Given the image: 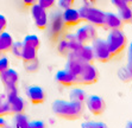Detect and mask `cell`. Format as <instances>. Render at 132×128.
<instances>
[{"mask_svg": "<svg viewBox=\"0 0 132 128\" xmlns=\"http://www.w3.org/2000/svg\"><path fill=\"white\" fill-rule=\"evenodd\" d=\"M52 113L63 120H79L82 117L85 112V103L75 102V101H65V100H56L51 106Z\"/></svg>", "mask_w": 132, "mask_h": 128, "instance_id": "6da1fadb", "label": "cell"}, {"mask_svg": "<svg viewBox=\"0 0 132 128\" xmlns=\"http://www.w3.org/2000/svg\"><path fill=\"white\" fill-rule=\"evenodd\" d=\"M106 43L112 56L118 57L127 48V37L123 30H111L107 34Z\"/></svg>", "mask_w": 132, "mask_h": 128, "instance_id": "7a4b0ae2", "label": "cell"}, {"mask_svg": "<svg viewBox=\"0 0 132 128\" xmlns=\"http://www.w3.org/2000/svg\"><path fill=\"white\" fill-rule=\"evenodd\" d=\"M79 11H80L82 20L87 21L88 24L94 25L95 28H105V15H106V13L102 12L101 10L93 7L92 5H83Z\"/></svg>", "mask_w": 132, "mask_h": 128, "instance_id": "3957f363", "label": "cell"}, {"mask_svg": "<svg viewBox=\"0 0 132 128\" xmlns=\"http://www.w3.org/2000/svg\"><path fill=\"white\" fill-rule=\"evenodd\" d=\"M92 48H93V52H94V57L100 63H107L113 58L110 49H108L106 39H102V38L94 39L92 42Z\"/></svg>", "mask_w": 132, "mask_h": 128, "instance_id": "277c9868", "label": "cell"}, {"mask_svg": "<svg viewBox=\"0 0 132 128\" xmlns=\"http://www.w3.org/2000/svg\"><path fill=\"white\" fill-rule=\"evenodd\" d=\"M99 70L98 68L93 63H85L82 68V71L77 77L79 84H85V85H92L95 84L99 81Z\"/></svg>", "mask_w": 132, "mask_h": 128, "instance_id": "5b68a950", "label": "cell"}, {"mask_svg": "<svg viewBox=\"0 0 132 128\" xmlns=\"http://www.w3.org/2000/svg\"><path fill=\"white\" fill-rule=\"evenodd\" d=\"M6 96H7V101H9L10 104V110H11V114L15 115V114H20L25 112V101L22 96H19L18 90H10L6 92Z\"/></svg>", "mask_w": 132, "mask_h": 128, "instance_id": "8992f818", "label": "cell"}, {"mask_svg": "<svg viewBox=\"0 0 132 128\" xmlns=\"http://www.w3.org/2000/svg\"><path fill=\"white\" fill-rule=\"evenodd\" d=\"M85 104H86L87 109L89 110V113L94 116H100L106 110V102H105L104 98L98 96V95L87 96Z\"/></svg>", "mask_w": 132, "mask_h": 128, "instance_id": "52a82bcc", "label": "cell"}, {"mask_svg": "<svg viewBox=\"0 0 132 128\" xmlns=\"http://www.w3.org/2000/svg\"><path fill=\"white\" fill-rule=\"evenodd\" d=\"M75 37L76 39L81 43V44H89L92 43L94 39L98 38V30L94 25L92 24H88V25H85L82 28L77 29L76 33H75Z\"/></svg>", "mask_w": 132, "mask_h": 128, "instance_id": "ba28073f", "label": "cell"}, {"mask_svg": "<svg viewBox=\"0 0 132 128\" xmlns=\"http://www.w3.org/2000/svg\"><path fill=\"white\" fill-rule=\"evenodd\" d=\"M0 81L3 83L4 88L6 89V92L15 90L17 85L19 83V75L14 69L9 68V69H6L5 71L0 74Z\"/></svg>", "mask_w": 132, "mask_h": 128, "instance_id": "9c48e42d", "label": "cell"}, {"mask_svg": "<svg viewBox=\"0 0 132 128\" xmlns=\"http://www.w3.org/2000/svg\"><path fill=\"white\" fill-rule=\"evenodd\" d=\"M31 15L34 19V23L39 30H44L48 26V13L46 10L43 8L39 4H34L31 6Z\"/></svg>", "mask_w": 132, "mask_h": 128, "instance_id": "30bf717a", "label": "cell"}, {"mask_svg": "<svg viewBox=\"0 0 132 128\" xmlns=\"http://www.w3.org/2000/svg\"><path fill=\"white\" fill-rule=\"evenodd\" d=\"M83 64L85 63L79 58V56L76 55V52L75 51L69 52V55L67 56V64H65V69L68 71H70L74 76L79 77V75L82 71Z\"/></svg>", "mask_w": 132, "mask_h": 128, "instance_id": "8fae6325", "label": "cell"}, {"mask_svg": "<svg viewBox=\"0 0 132 128\" xmlns=\"http://www.w3.org/2000/svg\"><path fill=\"white\" fill-rule=\"evenodd\" d=\"M62 20L64 23L65 26H69V28H73V26H76L82 21L81 18L80 11L76 8H73V7H68V8L63 10V13H62Z\"/></svg>", "mask_w": 132, "mask_h": 128, "instance_id": "7c38bea8", "label": "cell"}, {"mask_svg": "<svg viewBox=\"0 0 132 128\" xmlns=\"http://www.w3.org/2000/svg\"><path fill=\"white\" fill-rule=\"evenodd\" d=\"M55 79L59 84H61L62 87H65V88H69V87L79 84L77 77L74 76L73 74H71L70 71H68L67 69L57 71L55 75Z\"/></svg>", "mask_w": 132, "mask_h": 128, "instance_id": "4fadbf2b", "label": "cell"}, {"mask_svg": "<svg viewBox=\"0 0 132 128\" xmlns=\"http://www.w3.org/2000/svg\"><path fill=\"white\" fill-rule=\"evenodd\" d=\"M26 97L32 104H42L45 101V92L39 85H31L26 89Z\"/></svg>", "mask_w": 132, "mask_h": 128, "instance_id": "5bb4252c", "label": "cell"}, {"mask_svg": "<svg viewBox=\"0 0 132 128\" xmlns=\"http://www.w3.org/2000/svg\"><path fill=\"white\" fill-rule=\"evenodd\" d=\"M124 26V21L120 19L118 13L107 12L105 15V28L106 30H121Z\"/></svg>", "mask_w": 132, "mask_h": 128, "instance_id": "9a60e30c", "label": "cell"}, {"mask_svg": "<svg viewBox=\"0 0 132 128\" xmlns=\"http://www.w3.org/2000/svg\"><path fill=\"white\" fill-rule=\"evenodd\" d=\"M75 52H76V55L79 56V58H80L83 63H93V62L95 61L93 48H92V45H89V44H83V45H81L77 50H75Z\"/></svg>", "mask_w": 132, "mask_h": 128, "instance_id": "2e32d148", "label": "cell"}, {"mask_svg": "<svg viewBox=\"0 0 132 128\" xmlns=\"http://www.w3.org/2000/svg\"><path fill=\"white\" fill-rule=\"evenodd\" d=\"M13 38L12 36L4 31L3 33H0V51L1 52H9L13 45Z\"/></svg>", "mask_w": 132, "mask_h": 128, "instance_id": "e0dca14e", "label": "cell"}, {"mask_svg": "<svg viewBox=\"0 0 132 128\" xmlns=\"http://www.w3.org/2000/svg\"><path fill=\"white\" fill-rule=\"evenodd\" d=\"M13 128H30V120L24 113L15 114L12 121Z\"/></svg>", "mask_w": 132, "mask_h": 128, "instance_id": "ac0fdd59", "label": "cell"}, {"mask_svg": "<svg viewBox=\"0 0 132 128\" xmlns=\"http://www.w3.org/2000/svg\"><path fill=\"white\" fill-rule=\"evenodd\" d=\"M87 93L80 88H73L69 93V97L71 101H75V102H80V103H85L87 100Z\"/></svg>", "mask_w": 132, "mask_h": 128, "instance_id": "d6986e66", "label": "cell"}, {"mask_svg": "<svg viewBox=\"0 0 132 128\" xmlns=\"http://www.w3.org/2000/svg\"><path fill=\"white\" fill-rule=\"evenodd\" d=\"M118 15L120 17V19L124 21V24L126 23H131L132 20V8L130 6V4H126L124 6L118 8Z\"/></svg>", "mask_w": 132, "mask_h": 128, "instance_id": "ffe728a7", "label": "cell"}, {"mask_svg": "<svg viewBox=\"0 0 132 128\" xmlns=\"http://www.w3.org/2000/svg\"><path fill=\"white\" fill-rule=\"evenodd\" d=\"M37 51H38V50L35 49V48H31V46L24 45V50H23L22 59L25 62V63H29V62L36 61V59H37Z\"/></svg>", "mask_w": 132, "mask_h": 128, "instance_id": "44dd1931", "label": "cell"}, {"mask_svg": "<svg viewBox=\"0 0 132 128\" xmlns=\"http://www.w3.org/2000/svg\"><path fill=\"white\" fill-rule=\"evenodd\" d=\"M11 110H10V104L7 101L6 93L5 94H0V116H5L10 115Z\"/></svg>", "mask_w": 132, "mask_h": 128, "instance_id": "7402d4cb", "label": "cell"}, {"mask_svg": "<svg viewBox=\"0 0 132 128\" xmlns=\"http://www.w3.org/2000/svg\"><path fill=\"white\" fill-rule=\"evenodd\" d=\"M23 43H24V45L35 48L37 50L39 49V46H40V40L36 34H29V36H26L24 38V40H23Z\"/></svg>", "mask_w": 132, "mask_h": 128, "instance_id": "603a6c76", "label": "cell"}, {"mask_svg": "<svg viewBox=\"0 0 132 128\" xmlns=\"http://www.w3.org/2000/svg\"><path fill=\"white\" fill-rule=\"evenodd\" d=\"M118 77L123 82H132V74L130 71V69L127 68V65L120 68L119 71H118Z\"/></svg>", "mask_w": 132, "mask_h": 128, "instance_id": "cb8c5ba5", "label": "cell"}, {"mask_svg": "<svg viewBox=\"0 0 132 128\" xmlns=\"http://www.w3.org/2000/svg\"><path fill=\"white\" fill-rule=\"evenodd\" d=\"M23 50H24V43H23V42H15V43H13L12 48H11V51H12L13 56H14V57H17V58H20V59H22Z\"/></svg>", "mask_w": 132, "mask_h": 128, "instance_id": "d4e9b609", "label": "cell"}, {"mask_svg": "<svg viewBox=\"0 0 132 128\" xmlns=\"http://www.w3.org/2000/svg\"><path fill=\"white\" fill-rule=\"evenodd\" d=\"M81 128H108L104 122L100 121H85L81 125Z\"/></svg>", "mask_w": 132, "mask_h": 128, "instance_id": "484cf974", "label": "cell"}, {"mask_svg": "<svg viewBox=\"0 0 132 128\" xmlns=\"http://www.w3.org/2000/svg\"><path fill=\"white\" fill-rule=\"evenodd\" d=\"M37 4H39L40 6L45 10H50L55 6L56 0H37Z\"/></svg>", "mask_w": 132, "mask_h": 128, "instance_id": "4316f807", "label": "cell"}, {"mask_svg": "<svg viewBox=\"0 0 132 128\" xmlns=\"http://www.w3.org/2000/svg\"><path fill=\"white\" fill-rule=\"evenodd\" d=\"M10 68V59L7 57H1L0 56V74Z\"/></svg>", "mask_w": 132, "mask_h": 128, "instance_id": "83f0119b", "label": "cell"}, {"mask_svg": "<svg viewBox=\"0 0 132 128\" xmlns=\"http://www.w3.org/2000/svg\"><path fill=\"white\" fill-rule=\"evenodd\" d=\"M74 3H75V0H59V6L62 10H65L68 7L73 6Z\"/></svg>", "mask_w": 132, "mask_h": 128, "instance_id": "f1b7e54d", "label": "cell"}, {"mask_svg": "<svg viewBox=\"0 0 132 128\" xmlns=\"http://www.w3.org/2000/svg\"><path fill=\"white\" fill-rule=\"evenodd\" d=\"M7 28V19L4 14H0V33H3Z\"/></svg>", "mask_w": 132, "mask_h": 128, "instance_id": "f546056e", "label": "cell"}, {"mask_svg": "<svg viewBox=\"0 0 132 128\" xmlns=\"http://www.w3.org/2000/svg\"><path fill=\"white\" fill-rule=\"evenodd\" d=\"M111 3H112V5H114V6L117 7V8L124 6V5H126V4H129L127 3V0H111Z\"/></svg>", "mask_w": 132, "mask_h": 128, "instance_id": "4dcf8cb0", "label": "cell"}, {"mask_svg": "<svg viewBox=\"0 0 132 128\" xmlns=\"http://www.w3.org/2000/svg\"><path fill=\"white\" fill-rule=\"evenodd\" d=\"M30 128H45V125L42 121H32L30 122Z\"/></svg>", "mask_w": 132, "mask_h": 128, "instance_id": "1f68e13d", "label": "cell"}, {"mask_svg": "<svg viewBox=\"0 0 132 128\" xmlns=\"http://www.w3.org/2000/svg\"><path fill=\"white\" fill-rule=\"evenodd\" d=\"M7 126V122L4 116H0V128H5Z\"/></svg>", "mask_w": 132, "mask_h": 128, "instance_id": "d6a6232c", "label": "cell"}, {"mask_svg": "<svg viewBox=\"0 0 132 128\" xmlns=\"http://www.w3.org/2000/svg\"><path fill=\"white\" fill-rule=\"evenodd\" d=\"M23 3H24L26 6H32L34 4L37 3V0H23Z\"/></svg>", "mask_w": 132, "mask_h": 128, "instance_id": "836d02e7", "label": "cell"}, {"mask_svg": "<svg viewBox=\"0 0 132 128\" xmlns=\"http://www.w3.org/2000/svg\"><path fill=\"white\" fill-rule=\"evenodd\" d=\"M129 63H132V43L129 46Z\"/></svg>", "mask_w": 132, "mask_h": 128, "instance_id": "e575fe53", "label": "cell"}, {"mask_svg": "<svg viewBox=\"0 0 132 128\" xmlns=\"http://www.w3.org/2000/svg\"><path fill=\"white\" fill-rule=\"evenodd\" d=\"M85 5H94L96 3V0H83Z\"/></svg>", "mask_w": 132, "mask_h": 128, "instance_id": "d590c367", "label": "cell"}, {"mask_svg": "<svg viewBox=\"0 0 132 128\" xmlns=\"http://www.w3.org/2000/svg\"><path fill=\"white\" fill-rule=\"evenodd\" d=\"M125 128H132V121H130L127 125H126V127Z\"/></svg>", "mask_w": 132, "mask_h": 128, "instance_id": "8d00e7d4", "label": "cell"}, {"mask_svg": "<svg viewBox=\"0 0 132 128\" xmlns=\"http://www.w3.org/2000/svg\"><path fill=\"white\" fill-rule=\"evenodd\" d=\"M127 68L130 69V71H131V74H132V63H129V64H127Z\"/></svg>", "mask_w": 132, "mask_h": 128, "instance_id": "74e56055", "label": "cell"}, {"mask_svg": "<svg viewBox=\"0 0 132 128\" xmlns=\"http://www.w3.org/2000/svg\"><path fill=\"white\" fill-rule=\"evenodd\" d=\"M127 3H129L130 5H132V0H127Z\"/></svg>", "mask_w": 132, "mask_h": 128, "instance_id": "f35d334b", "label": "cell"}, {"mask_svg": "<svg viewBox=\"0 0 132 128\" xmlns=\"http://www.w3.org/2000/svg\"><path fill=\"white\" fill-rule=\"evenodd\" d=\"M5 128H13V127H12V126H9V125H7V126H6V127H5Z\"/></svg>", "mask_w": 132, "mask_h": 128, "instance_id": "ab89813d", "label": "cell"}, {"mask_svg": "<svg viewBox=\"0 0 132 128\" xmlns=\"http://www.w3.org/2000/svg\"><path fill=\"white\" fill-rule=\"evenodd\" d=\"M0 55H1V51H0Z\"/></svg>", "mask_w": 132, "mask_h": 128, "instance_id": "60d3db41", "label": "cell"}, {"mask_svg": "<svg viewBox=\"0 0 132 128\" xmlns=\"http://www.w3.org/2000/svg\"><path fill=\"white\" fill-rule=\"evenodd\" d=\"M131 24H132V20H131Z\"/></svg>", "mask_w": 132, "mask_h": 128, "instance_id": "b9f144b4", "label": "cell"}]
</instances>
